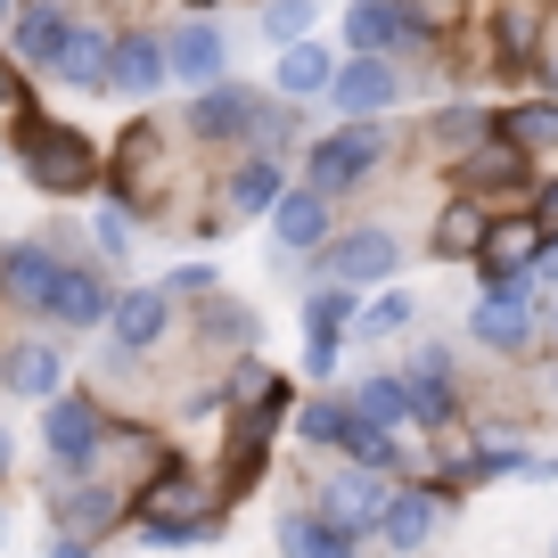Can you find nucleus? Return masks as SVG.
<instances>
[{
    "label": "nucleus",
    "mask_w": 558,
    "mask_h": 558,
    "mask_svg": "<svg viewBox=\"0 0 558 558\" xmlns=\"http://www.w3.org/2000/svg\"><path fill=\"white\" fill-rule=\"evenodd\" d=\"M41 444H50L58 476H90V460L107 452V411L90 395H50L41 402Z\"/></svg>",
    "instance_id": "f257e3e1"
},
{
    "label": "nucleus",
    "mask_w": 558,
    "mask_h": 558,
    "mask_svg": "<svg viewBox=\"0 0 558 558\" xmlns=\"http://www.w3.org/2000/svg\"><path fill=\"white\" fill-rule=\"evenodd\" d=\"M17 148H25V173H34L41 190H58V197L90 190V140H83V132L25 116V123H17Z\"/></svg>",
    "instance_id": "f03ea898"
},
{
    "label": "nucleus",
    "mask_w": 558,
    "mask_h": 558,
    "mask_svg": "<svg viewBox=\"0 0 558 558\" xmlns=\"http://www.w3.org/2000/svg\"><path fill=\"white\" fill-rule=\"evenodd\" d=\"M378 157H386V132H378V123H345V132L313 140V157H304V190L337 197V190H353V181L378 173Z\"/></svg>",
    "instance_id": "7ed1b4c3"
},
{
    "label": "nucleus",
    "mask_w": 558,
    "mask_h": 558,
    "mask_svg": "<svg viewBox=\"0 0 558 558\" xmlns=\"http://www.w3.org/2000/svg\"><path fill=\"white\" fill-rule=\"evenodd\" d=\"M542 246H550V222H542V214H501V222L485 230V246H476L485 288H534Z\"/></svg>",
    "instance_id": "20e7f679"
},
{
    "label": "nucleus",
    "mask_w": 558,
    "mask_h": 558,
    "mask_svg": "<svg viewBox=\"0 0 558 558\" xmlns=\"http://www.w3.org/2000/svg\"><path fill=\"white\" fill-rule=\"evenodd\" d=\"M313 263H320V279H337V288H369V279H386L402 263V239L395 230H345V239L313 246Z\"/></svg>",
    "instance_id": "39448f33"
},
{
    "label": "nucleus",
    "mask_w": 558,
    "mask_h": 558,
    "mask_svg": "<svg viewBox=\"0 0 558 558\" xmlns=\"http://www.w3.org/2000/svg\"><path fill=\"white\" fill-rule=\"evenodd\" d=\"M345 41H353V58H386V50L427 41V25H418L402 0H353L345 9Z\"/></svg>",
    "instance_id": "423d86ee"
},
{
    "label": "nucleus",
    "mask_w": 558,
    "mask_h": 558,
    "mask_svg": "<svg viewBox=\"0 0 558 558\" xmlns=\"http://www.w3.org/2000/svg\"><path fill=\"white\" fill-rule=\"evenodd\" d=\"M255 123H263V99H255V90H239V83L197 90V107H190V140H206V148H222V140H246Z\"/></svg>",
    "instance_id": "0eeeda50"
},
{
    "label": "nucleus",
    "mask_w": 558,
    "mask_h": 558,
    "mask_svg": "<svg viewBox=\"0 0 558 558\" xmlns=\"http://www.w3.org/2000/svg\"><path fill=\"white\" fill-rule=\"evenodd\" d=\"M329 99L345 107L353 123H369V116H386V107L402 99V74L386 66V58H353V66H337V83H329Z\"/></svg>",
    "instance_id": "6e6552de"
},
{
    "label": "nucleus",
    "mask_w": 558,
    "mask_h": 558,
    "mask_svg": "<svg viewBox=\"0 0 558 558\" xmlns=\"http://www.w3.org/2000/svg\"><path fill=\"white\" fill-rule=\"evenodd\" d=\"M469 337L493 353H518L525 337H534V304H525V288H485V304L469 313Z\"/></svg>",
    "instance_id": "1a4fd4ad"
},
{
    "label": "nucleus",
    "mask_w": 558,
    "mask_h": 558,
    "mask_svg": "<svg viewBox=\"0 0 558 558\" xmlns=\"http://www.w3.org/2000/svg\"><path fill=\"white\" fill-rule=\"evenodd\" d=\"M436 525H444V501L436 493H386V509H378V534H386V550H427V542H436Z\"/></svg>",
    "instance_id": "9d476101"
},
{
    "label": "nucleus",
    "mask_w": 558,
    "mask_h": 558,
    "mask_svg": "<svg viewBox=\"0 0 558 558\" xmlns=\"http://www.w3.org/2000/svg\"><path fill=\"white\" fill-rule=\"evenodd\" d=\"M271 239L288 246V255H313V246H329V197H320V190H279Z\"/></svg>",
    "instance_id": "9b49d317"
},
{
    "label": "nucleus",
    "mask_w": 558,
    "mask_h": 558,
    "mask_svg": "<svg viewBox=\"0 0 558 558\" xmlns=\"http://www.w3.org/2000/svg\"><path fill=\"white\" fill-rule=\"evenodd\" d=\"M165 313H173V296L165 288H123V296H107V320H116V345L123 353H148L165 337Z\"/></svg>",
    "instance_id": "f8f14e48"
},
{
    "label": "nucleus",
    "mask_w": 558,
    "mask_h": 558,
    "mask_svg": "<svg viewBox=\"0 0 558 558\" xmlns=\"http://www.w3.org/2000/svg\"><path fill=\"white\" fill-rule=\"evenodd\" d=\"M157 173H165V132L157 123H132L116 140V197H157Z\"/></svg>",
    "instance_id": "ddd939ff"
},
{
    "label": "nucleus",
    "mask_w": 558,
    "mask_h": 558,
    "mask_svg": "<svg viewBox=\"0 0 558 558\" xmlns=\"http://www.w3.org/2000/svg\"><path fill=\"white\" fill-rule=\"evenodd\" d=\"M452 181H460V190H518V181H525V148H518V140H501V132H493V140H476V148H469V157H460L452 165Z\"/></svg>",
    "instance_id": "4468645a"
},
{
    "label": "nucleus",
    "mask_w": 558,
    "mask_h": 558,
    "mask_svg": "<svg viewBox=\"0 0 558 558\" xmlns=\"http://www.w3.org/2000/svg\"><path fill=\"white\" fill-rule=\"evenodd\" d=\"M107 83H116V90H132V99H148L157 83H173V66H165V41H157V34H116Z\"/></svg>",
    "instance_id": "2eb2a0df"
},
{
    "label": "nucleus",
    "mask_w": 558,
    "mask_h": 558,
    "mask_svg": "<svg viewBox=\"0 0 558 558\" xmlns=\"http://www.w3.org/2000/svg\"><path fill=\"white\" fill-rule=\"evenodd\" d=\"M165 66H173L190 90H214V83H222V66H230V50H222L214 25H181V34L165 41Z\"/></svg>",
    "instance_id": "dca6fc26"
},
{
    "label": "nucleus",
    "mask_w": 558,
    "mask_h": 558,
    "mask_svg": "<svg viewBox=\"0 0 558 558\" xmlns=\"http://www.w3.org/2000/svg\"><path fill=\"white\" fill-rule=\"evenodd\" d=\"M353 542H362V534L337 525L329 509H313V518H304V509H296V518H279V558H353Z\"/></svg>",
    "instance_id": "f3484780"
},
{
    "label": "nucleus",
    "mask_w": 558,
    "mask_h": 558,
    "mask_svg": "<svg viewBox=\"0 0 558 558\" xmlns=\"http://www.w3.org/2000/svg\"><path fill=\"white\" fill-rule=\"evenodd\" d=\"M0 378H9V395L50 402V395H58V378H66V362H58V345H50V337H25V345H9Z\"/></svg>",
    "instance_id": "a211bd4d"
},
{
    "label": "nucleus",
    "mask_w": 558,
    "mask_h": 558,
    "mask_svg": "<svg viewBox=\"0 0 558 558\" xmlns=\"http://www.w3.org/2000/svg\"><path fill=\"white\" fill-rule=\"evenodd\" d=\"M107 58H116V41H107L99 25H66L50 74H58V83H74V90H99V83H107Z\"/></svg>",
    "instance_id": "6ab92c4d"
},
{
    "label": "nucleus",
    "mask_w": 558,
    "mask_h": 558,
    "mask_svg": "<svg viewBox=\"0 0 558 558\" xmlns=\"http://www.w3.org/2000/svg\"><path fill=\"white\" fill-rule=\"evenodd\" d=\"M41 313H50L58 329H99V320H107V288H99V271H74V263H66Z\"/></svg>",
    "instance_id": "aec40b11"
},
{
    "label": "nucleus",
    "mask_w": 558,
    "mask_h": 558,
    "mask_svg": "<svg viewBox=\"0 0 558 558\" xmlns=\"http://www.w3.org/2000/svg\"><path fill=\"white\" fill-rule=\"evenodd\" d=\"M402 386H411V418H427V427H444V418L460 411V402H452V362H444L436 345L402 369Z\"/></svg>",
    "instance_id": "412c9836"
},
{
    "label": "nucleus",
    "mask_w": 558,
    "mask_h": 558,
    "mask_svg": "<svg viewBox=\"0 0 558 558\" xmlns=\"http://www.w3.org/2000/svg\"><path fill=\"white\" fill-rule=\"evenodd\" d=\"M58 271H66V263H58L50 246H9V263H0V288L41 313V304H50V288H58Z\"/></svg>",
    "instance_id": "4be33fe9"
},
{
    "label": "nucleus",
    "mask_w": 558,
    "mask_h": 558,
    "mask_svg": "<svg viewBox=\"0 0 558 558\" xmlns=\"http://www.w3.org/2000/svg\"><path fill=\"white\" fill-rule=\"evenodd\" d=\"M493 50H501V66H534V50H542V0H501V9H493Z\"/></svg>",
    "instance_id": "5701e85b"
},
{
    "label": "nucleus",
    "mask_w": 558,
    "mask_h": 558,
    "mask_svg": "<svg viewBox=\"0 0 558 558\" xmlns=\"http://www.w3.org/2000/svg\"><path fill=\"white\" fill-rule=\"evenodd\" d=\"M66 9H58V0H17V58L25 66H50L58 58V41H66Z\"/></svg>",
    "instance_id": "b1692460"
},
{
    "label": "nucleus",
    "mask_w": 558,
    "mask_h": 558,
    "mask_svg": "<svg viewBox=\"0 0 558 558\" xmlns=\"http://www.w3.org/2000/svg\"><path fill=\"white\" fill-rule=\"evenodd\" d=\"M320 509H329L337 525H353V534H362V525H378V509H386L378 469H345V476L329 485V501H320Z\"/></svg>",
    "instance_id": "393cba45"
},
{
    "label": "nucleus",
    "mask_w": 558,
    "mask_h": 558,
    "mask_svg": "<svg viewBox=\"0 0 558 558\" xmlns=\"http://www.w3.org/2000/svg\"><path fill=\"white\" fill-rule=\"evenodd\" d=\"M329 83H337V58L320 50V41H288V50H279V90H288V99H320Z\"/></svg>",
    "instance_id": "a878e982"
},
{
    "label": "nucleus",
    "mask_w": 558,
    "mask_h": 558,
    "mask_svg": "<svg viewBox=\"0 0 558 558\" xmlns=\"http://www.w3.org/2000/svg\"><path fill=\"white\" fill-rule=\"evenodd\" d=\"M345 402H353V418H369V427H402V418H411V386L402 378H362Z\"/></svg>",
    "instance_id": "bb28decb"
},
{
    "label": "nucleus",
    "mask_w": 558,
    "mask_h": 558,
    "mask_svg": "<svg viewBox=\"0 0 558 558\" xmlns=\"http://www.w3.org/2000/svg\"><path fill=\"white\" fill-rule=\"evenodd\" d=\"M485 230H493V214L476 206V197H460V206H444V222H436V255H469V263H476Z\"/></svg>",
    "instance_id": "cd10ccee"
},
{
    "label": "nucleus",
    "mask_w": 558,
    "mask_h": 558,
    "mask_svg": "<svg viewBox=\"0 0 558 558\" xmlns=\"http://www.w3.org/2000/svg\"><path fill=\"white\" fill-rule=\"evenodd\" d=\"M493 132H501V140H518L525 157H534V148H558V99H534V107H509V116L493 123Z\"/></svg>",
    "instance_id": "c85d7f7f"
},
{
    "label": "nucleus",
    "mask_w": 558,
    "mask_h": 558,
    "mask_svg": "<svg viewBox=\"0 0 558 558\" xmlns=\"http://www.w3.org/2000/svg\"><path fill=\"white\" fill-rule=\"evenodd\" d=\"M230 206H239V214H271L279 206V165L271 157H246L239 181H230Z\"/></svg>",
    "instance_id": "c756f323"
},
{
    "label": "nucleus",
    "mask_w": 558,
    "mask_h": 558,
    "mask_svg": "<svg viewBox=\"0 0 558 558\" xmlns=\"http://www.w3.org/2000/svg\"><path fill=\"white\" fill-rule=\"evenodd\" d=\"M296 427H304L313 444H345V427H353V402H345V395H320V402H304V411H296Z\"/></svg>",
    "instance_id": "7c9ffc66"
},
{
    "label": "nucleus",
    "mask_w": 558,
    "mask_h": 558,
    "mask_svg": "<svg viewBox=\"0 0 558 558\" xmlns=\"http://www.w3.org/2000/svg\"><path fill=\"white\" fill-rule=\"evenodd\" d=\"M206 337H222V345H255V313L230 296H206Z\"/></svg>",
    "instance_id": "2f4dec72"
},
{
    "label": "nucleus",
    "mask_w": 558,
    "mask_h": 558,
    "mask_svg": "<svg viewBox=\"0 0 558 558\" xmlns=\"http://www.w3.org/2000/svg\"><path fill=\"white\" fill-rule=\"evenodd\" d=\"M411 320H418L411 296H378V304H362V320H353V329H362V337H395V329H411Z\"/></svg>",
    "instance_id": "473e14b6"
},
{
    "label": "nucleus",
    "mask_w": 558,
    "mask_h": 558,
    "mask_svg": "<svg viewBox=\"0 0 558 558\" xmlns=\"http://www.w3.org/2000/svg\"><path fill=\"white\" fill-rule=\"evenodd\" d=\"M337 345H345V337H337L329 320H304V369H313V378H329V369H337Z\"/></svg>",
    "instance_id": "72a5a7b5"
},
{
    "label": "nucleus",
    "mask_w": 558,
    "mask_h": 558,
    "mask_svg": "<svg viewBox=\"0 0 558 558\" xmlns=\"http://www.w3.org/2000/svg\"><path fill=\"white\" fill-rule=\"evenodd\" d=\"M263 25H271L279 41H304V34H313V0H271V9H263Z\"/></svg>",
    "instance_id": "f704fd0d"
},
{
    "label": "nucleus",
    "mask_w": 558,
    "mask_h": 558,
    "mask_svg": "<svg viewBox=\"0 0 558 558\" xmlns=\"http://www.w3.org/2000/svg\"><path fill=\"white\" fill-rule=\"evenodd\" d=\"M107 509H116L107 493H66V501H58V525H66V534H83V525H99Z\"/></svg>",
    "instance_id": "c9c22d12"
},
{
    "label": "nucleus",
    "mask_w": 558,
    "mask_h": 558,
    "mask_svg": "<svg viewBox=\"0 0 558 558\" xmlns=\"http://www.w3.org/2000/svg\"><path fill=\"white\" fill-rule=\"evenodd\" d=\"M436 132H444V140H452L460 157H469V148H476V140H485V132H493V123H485V116H476V107H452V116H444V123H436Z\"/></svg>",
    "instance_id": "e433bc0d"
},
{
    "label": "nucleus",
    "mask_w": 558,
    "mask_h": 558,
    "mask_svg": "<svg viewBox=\"0 0 558 558\" xmlns=\"http://www.w3.org/2000/svg\"><path fill=\"white\" fill-rule=\"evenodd\" d=\"M402 9H411V17H418V25H452V17H460V9H469V0H402Z\"/></svg>",
    "instance_id": "4c0bfd02"
},
{
    "label": "nucleus",
    "mask_w": 558,
    "mask_h": 558,
    "mask_svg": "<svg viewBox=\"0 0 558 558\" xmlns=\"http://www.w3.org/2000/svg\"><path fill=\"white\" fill-rule=\"evenodd\" d=\"M173 296H214V263H190V271L173 279Z\"/></svg>",
    "instance_id": "58836bf2"
},
{
    "label": "nucleus",
    "mask_w": 558,
    "mask_h": 558,
    "mask_svg": "<svg viewBox=\"0 0 558 558\" xmlns=\"http://www.w3.org/2000/svg\"><path fill=\"white\" fill-rule=\"evenodd\" d=\"M99 246H107V255H123V246H132V230H123V214H99Z\"/></svg>",
    "instance_id": "ea45409f"
},
{
    "label": "nucleus",
    "mask_w": 558,
    "mask_h": 558,
    "mask_svg": "<svg viewBox=\"0 0 558 558\" xmlns=\"http://www.w3.org/2000/svg\"><path fill=\"white\" fill-rule=\"evenodd\" d=\"M50 558H90V542H83V534H66V542H50Z\"/></svg>",
    "instance_id": "a19ab883"
},
{
    "label": "nucleus",
    "mask_w": 558,
    "mask_h": 558,
    "mask_svg": "<svg viewBox=\"0 0 558 558\" xmlns=\"http://www.w3.org/2000/svg\"><path fill=\"white\" fill-rule=\"evenodd\" d=\"M534 271H542V279H550V288H558V239L542 246V263H534Z\"/></svg>",
    "instance_id": "79ce46f5"
},
{
    "label": "nucleus",
    "mask_w": 558,
    "mask_h": 558,
    "mask_svg": "<svg viewBox=\"0 0 558 558\" xmlns=\"http://www.w3.org/2000/svg\"><path fill=\"white\" fill-rule=\"evenodd\" d=\"M9 99H17V74H9V58H0V107H9Z\"/></svg>",
    "instance_id": "37998d69"
},
{
    "label": "nucleus",
    "mask_w": 558,
    "mask_h": 558,
    "mask_svg": "<svg viewBox=\"0 0 558 558\" xmlns=\"http://www.w3.org/2000/svg\"><path fill=\"white\" fill-rule=\"evenodd\" d=\"M542 222H558V181H550V190H542Z\"/></svg>",
    "instance_id": "c03bdc74"
},
{
    "label": "nucleus",
    "mask_w": 558,
    "mask_h": 558,
    "mask_svg": "<svg viewBox=\"0 0 558 558\" xmlns=\"http://www.w3.org/2000/svg\"><path fill=\"white\" fill-rule=\"evenodd\" d=\"M0 17H17V0H0Z\"/></svg>",
    "instance_id": "a18cd8bd"
},
{
    "label": "nucleus",
    "mask_w": 558,
    "mask_h": 558,
    "mask_svg": "<svg viewBox=\"0 0 558 558\" xmlns=\"http://www.w3.org/2000/svg\"><path fill=\"white\" fill-rule=\"evenodd\" d=\"M0 469H9V436H0Z\"/></svg>",
    "instance_id": "49530a36"
},
{
    "label": "nucleus",
    "mask_w": 558,
    "mask_h": 558,
    "mask_svg": "<svg viewBox=\"0 0 558 558\" xmlns=\"http://www.w3.org/2000/svg\"><path fill=\"white\" fill-rule=\"evenodd\" d=\"M550 395H558V369H550Z\"/></svg>",
    "instance_id": "de8ad7c7"
},
{
    "label": "nucleus",
    "mask_w": 558,
    "mask_h": 558,
    "mask_svg": "<svg viewBox=\"0 0 558 558\" xmlns=\"http://www.w3.org/2000/svg\"><path fill=\"white\" fill-rule=\"evenodd\" d=\"M550 329H558V313H550Z\"/></svg>",
    "instance_id": "09e8293b"
},
{
    "label": "nucleus",
    "mask_w": 558,
    "mask_h": 558,
    "mask_svg": "<svg viewBox=\"0 0 558 558\" xmlns=\"http://www.w3.org/2000/svg\"><path fill=\"white\" fill-rule=\"evenodd\" d=\"M550 558H558V550H550Z\"/></svg>",
    "instance_id": "8fccbe9b"
}]
</instances>
